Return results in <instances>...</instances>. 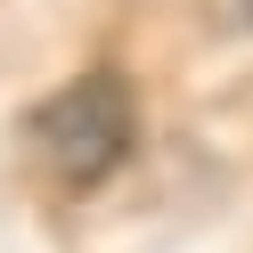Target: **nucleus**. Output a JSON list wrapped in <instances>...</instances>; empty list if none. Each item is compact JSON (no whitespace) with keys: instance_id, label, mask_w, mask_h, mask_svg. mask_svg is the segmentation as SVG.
Masks as SVG:
<instances>
[{"instance_id":"nucleus-1","label":"nucleus","mask_w":253,"mask_h":253,"mask_svg":"<svg viewBox=\"0 0 253 253\" xmlns=\"http://www.w3.org/2000/svg\"><path fill=\"white\" fill-rule=\"evenodd\" d=\"M25 139H33L41 171H49L57 188H98L106 171L131 155V139H139L131 82H123V74H82V82H66L57 98L33 106Z\"/></svg>"},{"instance_id":"nucleus-2","label":"nucleus","mask_w":253,"mask_h":253,"mask_svg":"<svg viewBox=\"0 0 253 253\" xmlns=\"http://www.w3.org/2000/svg\"><path fill=\"white\" fill-rule=\"evenodd\" d=\"M237 17H245V25H253V0H237Z\"/></svg>"}]
</instances>
